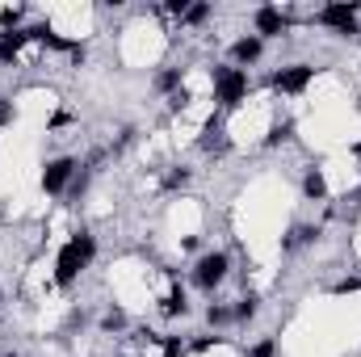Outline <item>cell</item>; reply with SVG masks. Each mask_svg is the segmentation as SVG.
<instances>
[{"mask_svg":"<svg viewBox=\"0 0 361 357\" xmlns=\"http://www.w3.org/2000/svg\"><path fill=\"white\" fill-rule=\"evenodd\" d=\"M189 101H193V92L180 85V89L173 92V97H169V109H173V114H180V109H189Z\"/></svg>","mask_w":361,"mask_h":357,"instance_id":"cell-20","label":"cell"},{"mask_svg":"<svg viewBox=\"0 0 361 357\" xmlns=\"http://www.w3.org/2000/svg\"><path fill=\"white\" fill-rule=\"evenodd\" d=\"M0 357H21V353H13V349H4V353H0Z\"/></svg>","mask_w":361,"mask_h":357,"instance_id":"cell-27","label":"cell"},{"mask_svg":"<svg viewBox=\"0 0 361 357\" xmlns=\"http://www.w3.org/2000/svg\"><path fill=\"white\" fill-rule=\"evenodd\" d=\"M76 169H80L76 156H55V160H47V164H42V193H47V198H63L68 185H72V177H76Z\"/></svg>","mask_w":361,"mask_h":357,"instance_id":"cell-6","label":"cell"},{"mask_svg":"<svg viewBox=\"0 0 361 357\" xmlns=\"http://www.w3.org/2000/svg\"><path fill=\"white\" fill-rule=\"evenodd\" d=\"M13 118H17L13 101H4V97H0V126H13Z\"/></svg>","mask_w":361,"mask_h":357,"instance_id":"cell-23","label":"cell"},{"mask_svg":"<svg viewBox=\"0 0 361 357\" xmlns=\"http://www.w3.org/2000/svg\"><path fill=\"white\" fill-rule=\"evenodd\" d=\"M160 311H164L169 320H177V315H189V298H185V290H180V286H173V294L160 303Z\"/></svg>","mask_w":361,"mask_h":357,"instance_id":"cell-13","label":"cell"},{"mask_svg":"<svg viewBox=\"0 0 361 357\" xmlns=\"http://www.w3.org/2000/svg\"><path fill=\"white\" fill-rule=\"evenodd\" d=\"M294 30V13L290 8H277V4H261V8H252V34L257 38H286Z\"/></svg>","mask_w":361,"mask_h":357,"instance_id":"cell-5","label":"cell"},{"mask_svg":"<svg viewBox=\"0 0 361 357\" xmlns=\"http://www.w3.org/2000/svg\"><path fill=\"white\" fill-rule=\"evenodd\" d=\"M0 328H4V315H0Z\"/></svg>","mask_w":361,"mask_h":357,"instance_id":"cell-28","label":"cell"},{"mask_svg":"<svg viewBox=\"0 0 361 357\" xmlns=\"http://www.w3.org/2000/svg\"><path fill=\"white\" fill-rule=\"evenodd\" d=\"M353 202H361V185H357V189H353Z\"/></svg>","mask_w":361,"mask_h":357,"instance_id":"cell-26","label":"cell"},{"mask_svg":"<svg viewBox=\"0 0 361 357\" xmlns=\"http://www.w3.org/2000/svg\"><path fill=\"white\" fill-rule=\"evenodd\" d=\"M302 198L307 202H328V177H324V169H307L302 173Z\"/></svg>","mask_w":361,"mask_h":357,"instance_id":"cell-10","label":"cell"},{"mask_svg":"<svg viewBox=\"0 0 361 357\" xmlns=\"http://www.w3.org/2000/svg\"><path fill=\"white\" fill-rule=\"evenodd\" d=\"M294 139V118H286V122H277L269 135H265V147H281V143H290Z\"/></svg>","mask_w":361,"mask_h":357,"instance_id":"cell-15","label":"cell"},{"mask_svg":"<svg viewBox=\"0 0 361 357\" xmlns=\"http://www.w3.org/2000/svg\"><path fill=\"white\" fill-rule=\"evenodd\" d=\"M92 261H97V236L92 231H72V240L55 257V286L59 290H72Z\"/></svg>","mask_w":361,"mask_h":357,"instance_id":"cell-1","label":"cell"},{"mask_svg":"<svg viewBox=\"0 0 361 357\" xmlns=\"http://www.w3.org/2000/svg\"><path fill=\"white\" fill-rule=\"evenodd\" d=\"M357 42H361V38H357Z\"/></svg>","mask_w":361,"mask_h":357,"instance_id":"cell-29","label":"cell"},{"mask_svg":"<svg viewBox=\"0 0 361 357\" xmlns=\"http://www.w3.org/2000/svg\"><path fill=\"white\" fill-rule=\"evenodd\" d=\"M85 189H89V169H80V173L72 177V185H68V193H63V198H68V202H80V198H85Z\"/></svg>","mask_w":361,"mask_h":357,"instance_id":"cell-18","label":"cell"},{"mask_svg":"<svg viewBox=\"0 0 361 357\" xmlns=\"http://www.w3.org/2000/svg\"><path fill=\"white\" fill-rule=\"evenodd\" d=\"M231 315H235V324H252L261 315V294H240L235 307H231Z\"/></svg>","mask_w":361,"mask_h":357,"instance_id":"cell-11","label":"cell"},{"mask_svg":"<svg viewBox=\"0 0 361 357\" xmlns=\"http://www.w3.org/2000/svg\"><path fill=\"white\" fill-rule=\"evenodd\" d=\"M353 156H357V160H361V143H353Z\"/></svg>","mask_w":361,"mask_h":357,"instance_id":"cell-25","label":"cell"},{"mask_svg":"<svg viewBox=\"0 0 361 357\" xmlns=\"http://www.w3.org/2000/svg\"><path fill=\"white\" fill-rule=\"evenodd\" d=\"M261 55H265V38H257V34H244V38H235L231 42V63L235 68H252V63H261Z\"/></svg>","mask_w":361,"mask_h":357,"instance_id":"cell-8","label":"cell"},{"mask_svg":"<svg viewBox=\"0 0 361 357\" xmlns=\"http://www.w3.org/2000/svg\"><path fill=\"white\" fill-rule=\"evenodd\" d=\"M210 89H214L219 109H240V105L248 101L252 80H248V72L235 68V63H214V68H210Z\"/></svg>","mask_w":361,"mask_h":357,"instance_id":"cell-2","label":"cell"},{"mask_svg":"<svg viewBox=\"0 0 361 357\" xmlns=\"http://www.w3.org/2000/svg\"><path fill=\"white\" fill-rule=\"evenodd\" d=\"M122 328H126V311L122 307H109L101 315V332H122Z\"/></svg>","mask_w":361,"mask_h":357,"instance_id":"cell-17","label":"cell"},{"mask_svg":"<svg viewBox=\"0 0 361 357\" xmlns=\"http://www.w3.org/2000/svg\"><path fill=\"white\" fill-rule=\"evenodd\" d=\"M210 13H214V8H210L206 0H197V4H189V8H185V17H180V25H189V30H197V25H206V21H210Z\"/></svg>","mask_w":361,"mask_h":357,"instance_id":"cell-14","label":"cell"},{"mask_svg":"<svg viewBox=\"0 0 361 357\" xmlns=\"http://www.w3.org/2000/svg\"><path fill=\"white\" fill-rule=\"evenodd\" d=\"M361 0H332L324 8L311 13V25H324L332 30L336 38H361Z\"/></svg>","mask_w":361,"mask_h":357,"instance_id":"cell-3","label":"cell"},{"mask_svg":"<svg viewBox=\"0 0 361 357\" xmlns=\"http://www.w3.org/2000/svg\"><path fill=\"white\" fill-rule=\"evenodd\" d=\"M25 42H30L25 25L21 30H0V63H17V55L25 51Z\"/></svg>","mask_w":361,"mask_h":357,"instance_id":"cell-9","label":"cell"},{"mask_svg":"<svg viewBox=\"0 0 361 357\" xmlns=\"http://www.w3.org/2000/svg\"><path fill=\"white\" fill-rule=\"evenodd\" d=\"M180 85H185V68H164V72L156 76V92H164V97H173Z\"/></svg>","mask_w":361,"mask_h":357,"instance_id":"cell-12","label":"cell"},{"mask_svg":"<svg viewBox=\"0 0 361 357\" xmlns=\"http://www.w3.org/2000/svg\"><path fill=\"white\" fill-rule=\"evenodd\" d=\"M68 122H72V114H68V109H59V114L47 122V131H59V126H68Z\"/></svg>","mask_w":361,"mask_h":357,"instance_id":"cell-24","label":"cell"},{"mask_svg":"<svg viewBox=\"0 0 361 357\" xmlns=\"http://www.w3.org/2000/svg\"><path fill=\"white\" fill-rule=\"evenodd\" d=\"M248 357H277V337H261V341L248 349Z\"/></svg>","mask_w":361,"mask_h":357,"instance_id":"cell-19","label":"cell"},{"mask_svg":"<svg viewBox=\"0 0 361 357\" xmlns=\"http://www.w3.org/2000/svg\"><path fill=\"white\" fill-rule=\"evenodd\" d=\"M189 177H193V173H189V169L180 164V169H173V173L164 177V189H180V185H189Z\"/></svg>","mask_w":361,"mask_h":357,"instance_id":"cell-22","label":"cell"},{"mask_svg":"<svg viewBox=\"0 0 361 357\" xmlns=\"http://www.w3.org/2000/svg\"><path fill=\"white\" fill-rule=\"evenodd\" d=\"M311 80H315V68L311 63H286V68H277L269 76L273 92H281V97H298V92L311 89Z\"/></svg>","mask_w":361,"mask_h":357,"instance_id":"cell-7","label":"cell"},{"mask_svg":"<svg viewBox=\"0 0 361 357\" xmlns=\"http://www.w3.org/2000/svg\"><path fill=\"white\" fill-rule=\"evenodd\" d=\"M206 320H210V328H227V324H235V315H231L227 303H210V307H206Z\"/></svg>","mask_w":361,"mask_h":357,"instance_id":"cell-16","label":"cell"},{"mask_svg":"<svg viewBox=\"0 0 361 357\" xmlns=\"http://www.w3.org/2000/svg\"><path fill=\"white\" fill-rule=\"evenodd\" d=\"M357 290H361V277H353V273L341 277V282H332V294H357Z\"/></svg>","mask_w":361,"mask_h":357,"instance_id":"cell-21","label":"cell"},{"mask_svg":"<svg viewBox=\"0 0 361 357\" xmlns=\"http://www.w3.org/2000/svg\"><path fill=\"white\" fill-rule=\"evenodd\" d=\"M227 273H231V257H227L223 248H210V253H202V257L193 261V286L206 290V294H214V290L227 282Z\"/></svg>","mask_w":361,"mask_h":357,"instance_id":"cell-4","label":"cell"}]
</instances>
